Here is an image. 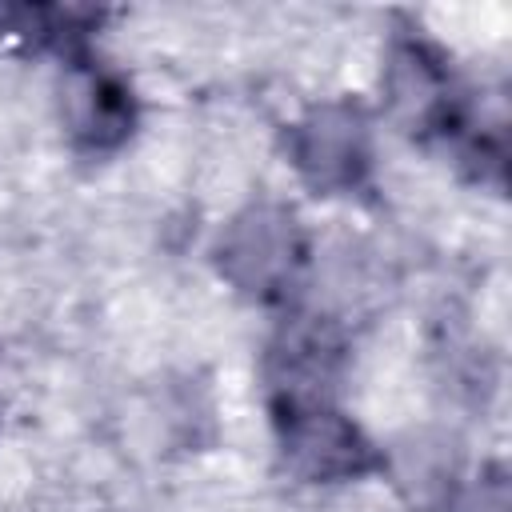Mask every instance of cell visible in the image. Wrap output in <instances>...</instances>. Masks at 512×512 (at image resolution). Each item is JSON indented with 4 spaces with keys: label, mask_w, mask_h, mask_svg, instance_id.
Here are the masks:
<instances>
[{
    "label": "cell",
    "mask_w": 512,
    "mask_h": 512,
    "mask_svg": "<svg viewBox=\"0 0 512 512\" xmlns=\"http://www.w3.org/2000/svg\"><path fill=\"white\" fill-rule=\"evenodd\" d=\"M288 464L308 480H348L376 464L372 444L332 404L276 408Z\"/></svg>",
    "instance_id": "cell-1"
},
{
    "label": "cell",
    "mask_w": 512,
    "mask_h": 512,
    "mask_svg": "<svg viewBox=\"0 0 512 512\" xmlns=\"http://www.w3.org/2000/svg\"><path fill=\"white\" fill-rule=\"evenodd\" d=\"M292 156L308 184H316L324 192L352 188L360 180V172L368 168V132H364L360 112L344 108V104L316 108L296 128Z\"/></svg>",
    "instance_id": "cell-4"
},
{
    "label": "cell",
    "mask_w": 512,
    "mask_h": 512,
    "mask_svg": "<svg viewBox=\"0 0 512 512\" xmlns=\"http://www.w3.org/2000/svg\"><path fill=\"white\" fill-rule=\"evenodd\" d=\"M344 344L340 332L324 316L292 320L272 344V392L276 408L296 404H328V388L336 380Z\"/></svg>",
    "instance_id": "cell-2"
},
{
    "label": "cell",
    "mask_w": 512,
    "mask_h": 512,
    "mask_svg": "<svg viewBox=\"0 0 512 512\" xmlns=\"http://www.w3.org/2000/svg\"><path fill=\"white\" fill-rule=\"evenodd\" d=\"M220 260H224V272L240 288L260 292V296H276V292H284V284H292V272L300 260L296 228L284 212L256 208L228 228Z\"/></svg>",
    "instance_id": "cell-3"
},
{
    "label": "cell",
    "mask_w": 512,
    "mask_h": 512,
    "mask_svg": "<svg viewBox=\"0 0 512 512\" xmlns=\"http://www.w3.org/2000/svg\"><path fill=\"white\" fill-rule=\"evenodd\" d=\"M68 124L88 148H112L132 132V96L108 72H80L68 88Z\"/></svg>",
    "instance_id": "cell-5"
}]
</instances>
